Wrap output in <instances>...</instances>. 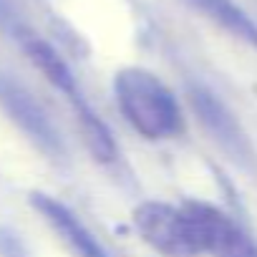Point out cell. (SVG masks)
Returning <instances> with one entry per match:
<instances>
[{"label": "cell", "mask_w": 257, "mask_h": 257, "mask_svg": "<svg viewBox=\"0 0 257 257\" xmlns=\"http://www.w3.org/2000/svg\"><path fill=\"white\" fill-rule=\"evenodd\" d=\"M116 106L137 134L174 139L184 132V116L172 88L147 68H121L113 78Z\"/></svg>", "instance_id": "6da1fadb"}, {"label": "cell", "mask_w": 257, "mask_h": 257, "mask_svg": "<svg viewBox=\"0 0 257 257\" xmlns=\"http://www.w3.org/2000/svg\"><path fill=\"white\" fill-rule=\"evenodd\" d=\"M134 224L147 244H152L164 257H197L202 254V244L197 229L182 207H172L164 202H144L134 212Z\"/></svg>", "instance_id": "7a4b0ae2"}, {"label": "cell", "mask_w": 257, "mask_h": 257, "mask_svg": "<svg viewBox=\"0 0 257 257\" xmlns=\"http://www.w3.org/2000/svg\"><path fill=\"white\" fill-rule=\"evenodd\" d=\"M0 108L8 113V118L41 152H46L51 157L63 154V139L58 134L53 118L23 83H18L8 76H0Z\"/></svg>", "instance_id": "3957f363"}, {"label": "cell", "mask_w": 257, "mask_h": 257, "mask_svg": "<svg viewBox=\"0 0 257 257\" xmlns=\"http://www.w3.org/2000/svg\"><path fill=\"white\" fill-rule=\"evenodd\" d=\"M184 209L197 229L202 254L209 252L214 257H257V242L222 209L204 202H187Z\"/></svg>", "instance_id": "277c9868"}, {"label": "cell", "mask_w": 257, "mask_h": 257, "mask_svg": "<svg viewBox=\"0 0 257 257\" xmlns=\"http://www.w3.org/2000/svg\"><path fill=\"white\" fill-rule=\"evenodd\" d=\"M31 202L73 257H108V252L101 247V242L88 232V227L63 202L46 197V194H33Z\"/></svg>", "instance_id": "5b68a950"}, {"label": "cell", "mask_w": 257, "mask_h": 257, "mask_svg": "<svg viewBox=\"0 0 257 257\" xmlns=\"http://www.w3.org/2000/svg\"><path fill=\"white\" fill-rule=\"evenodd\" d=\"M192 98V106L199 116V121L207 126V132L232 154L237 157H244L247 154V139L242 134V128L237 126V121L232 118V113L224 108L222 101H217L214 93L204 91V88H194L189 93Z\"/></svg>", "instance_id": "8992f818"}, {"label": "cell", "mask_w": 257, "mask_h": 257, "mask_svg": "<svg viewBox=\"0 0 257 257\" xmlns=\"http://www.w3.org/2000/svg\"><path fill=\"white\" fill-rule=\"evenodd\" d=\"M21 43H23V51L26 56L31 58V63L58 88L63 91L68 98H73L78 91H76V78L71 73V68L66 66V61L58 56V51L46 43L43 38L33 36V33H21Z\"/></svg>", "instance_id": "52a82bcc"}, {"label": "cell", "mask_w": 257, "mask_h": 257, "mask_svg": "<svg viewBox=\"0 0 257 257\" xmlns=\"http://www.w3.org/2000/svg\"><path fill=\"white\" fill-rule=\"evenodd\" d=\"M187 6H192L197 13L232 33L234 38L257 46V23L234 3V0H184Z\"/></svg>", "instance_id": "ba28073f"}, {"label": "cell", "mask_w": 257, "mask_h": 257, "mask_svg": "<svg viewBox=\"0 0 257 257\" xmlns=\"http://www.w3.org/2000/svg\"><path fill=\"white\" fill-rule=\"evenodd\" d=\"M73 103V113H76V121H78V128H81V137H83V144L88 147V152L93 154V159L98 162H113L116 159V144H113V137L106 128V123L93 113V108L81 98V93H76L71 98Z\"/></svg>", "instance_id": "9c48e42d"}, {"label": "cell", "mask_w": 257, "mask_h": 257, "mask_svg": "<svg viewBox=\"0 0 257 257\" xmlns=\"http://www.w3.org/2000/svg\"><path fill=\"white\" fill-rule=\"evenodd\" d=\"M8 21H13V8L8 0H0V26H6Z\"/></svg>", "instance_id": "30bf717a"}]
</instances>
